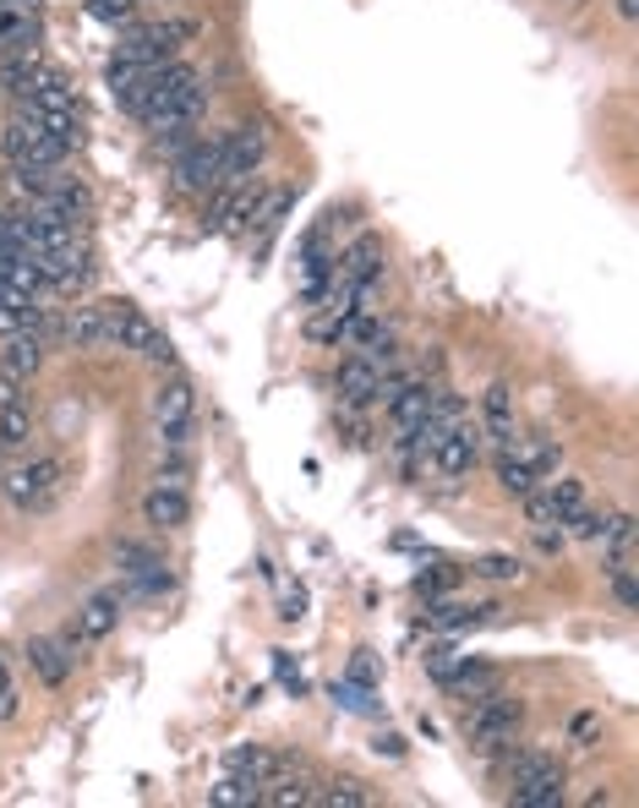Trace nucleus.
Segmentation results:
<instances>
[{"label": "nucleus", "mask_w": 639, "mask_h": 808, "mask_svg": "<svg viewBox=\"0 0 639 808\" xmlns=\"http://www.w3.org/2000/svg\"><path fill=\"white\" fill-rule=\"evenodd\" d=\"M377 263H383V246H377L372 235H361V241H355V246L339 257V274H344L350 285H366V279L377 274Z\"/></svg>", "instance_id": "nucleus-20"}, {"label": "nucleus", "mask_w": 639, "mask_h": 808, "mask_svg": "<svg viewBox=\"0 0 639 808\" xmlns=\"http://www.w3.org/2000/svg\"><path fill=\"white\" fill-rule=\"evenodd\" d=\"M333 699H339L344 710H372V694H366V683H333Z\"/></svg>", "instance_id": "nucleus-30"}, {"label": "nucleus", "mask_w": 639, "mask_h": 808, "mask_svg": "<svg viewBox=\"0 0 639 808\" xmlns=\"http://www.w3.org/2000/svg\"><path fill=\"white\" fill-rule=\"evenodd\" d=\"M27 666H33L49 688H60V683L71 677L77 661H71V650L60 645V640H33V645H27Z\"/></svg>", "instance_id": "nucleus-13"}, {"label": "nucleus", "mask_w": 639, "mask_h": 808, "mask_svg": "<svg viewBox=\"0 0 639 808\" xmlns=\"http://www.w3.org/2000/svg\"><path fill=\"white\" fill-rule=\"evenodd\" d=\"M22 55V49H38V16L33 11H0V55Z\"/></svg>", "instance_id": "nucleus-17"}, {"label": "nucleus", "mask_w": 639, "mask_h": 808, "mask_svg": "<svg viewBox=\"0 0 639 808\" xmlns=\"http://www.w3.org/2000/svg\"><path fill=\"white\" fill-rule=\"evenodd\" d=\"M322 804H344V808H361L372 804V793L361 782H333V793H322Z\"/></svg>", "instance_id": "nucleus-29"}, {"label": "nucleus", "mask_w": 639, "mask_h": 808, "mask_svg": "<svg viewBox=\"0 0 639 808\" xmlns=\"http://www.w3.org/2000/svg\"><path fill=\"white\" fill-rule=\"evenodd\" d=\"M191 421H197V388L186 377H164L154 388V427L169 449H186L191 443Z\"/></svg>", "instance_id": "nucleus-3"}, {"label": "nucleus", "mask_w": 639, "mask_h": 808, "mask_svg": "<svg viewBox=\"0 0 639 808\" xmlns=\"http://www.w3.org/2000/svg\"><path fill=\"white\" fill-rule=\"evenodd\" d=\"M208 804H219V808H241V804H263V782H246V776H224L213 793H208Z\"/></svg>", "instance_id": "nucleus-24"}, {"label": "nucleus", "mask_w": 639, "mask_h": 808, "mask_svg": "<svg viewBox=\"0 0 639 808\" xmlns=\"http://www.w3.org/2000/svg\"><path fill=\"white\" fill-rule=\"evenodd\" d=\"M377 399H388V421H394L399 438H416L427 427V416H432V388L427 383H383Z\"/></svg>", "instance_id": "nucleus-8"}, {"label": "nucleus", "mask_w": 639, "mask_h": 808, "mask_svg": "<svg viewBox=\"0 0 639 808\" xmlns=\"http://www.w3.org/2000/svg\"><path fill=\"white\" fill-rule=\"evenodd\" d=\"M377 754H405V743H399L394 732H383V738H377Z\"/></svg>", "instance_id": "nucleus-36"}, {"label": "nucleus", "mask_w": 639, "mask_h": 808, "mask_svg": "<svg viewBox=\"0 0 639 808\" xmlns=\"http://www.w3.org/2000/svg\"><path fill=\"white\" fill-rule=\"evenodd\" d=\"M27 432H33V410H27V399L0 405V454H16V449L27 443Z\"/></svg>", "instance_id": "nucleus-21"}, {"label": "nucleus", "mask_w": 639, "mask_h": 808, "mask_svg": "<svg viewBox=\"0 0 639 808\" xmlns=\"http://www.w3.org/2000/svg\"><path fill=\"white\" fill-rule=\"evenodd\" d=\"M0 688H5V666H0Z\"/></svg>", "instance_id": "nucleus-40"}, {"label": "nucleus", "mask_w": 639, "mask_h": 808, "mask_svg": "<svg viewBox=\"0 0 639 808\" xmlns=\"http://www.w3.org/2000/svg\"><path fill=\"white\" fill-rule=\"evenodd\" d=\"M481 416H486L492 443L503 449V443L514 438V388H508V383H492V388H486V399H481Z\"/></svg>", "instance_id": "nucleus-14"}, {"label": "nucleus", "mask_w": 639, "mask_h": 808, "mask_svg": "<svg viewBox=\"0 0 639 808\" xmlns=\"http://www.w3.org/2000/svg\"><path fill=\"white\" fill-rule=\"evenodd\" d=\"M547 502H552V513H558V524H563L574 508H585V482H574V476L552 482V486H547Z\"/></svg>", "instance_id": "nucleus-27"}, {"label": "nucleus", "mask_w": 639, "mask_h": 808, "mask_svg": "<svg viewBox=\"0 0 639 808\" xmlns=\"http://www.w3.org/2000/svg\"><path fill=\"white\" fill-rule=\"evenodd\" d=\"M492 607H460V601H438L432 612H427V623L432 629H465V623H481Z\"/></svg>", "instance_id": "nucleus-26"}, {"label": "nucleus", "mask_w": 639, "mask_h": 808, "mask_svg": "<svg viewBox=\"0 0 639 808\" xmlns=\"http://www.w3.org/2000/svg\"><path fill=\"white\" fill-rule=\"evenodd\" d=\"M252 213H257V191H230V197H219V202L208 208V224H213V230H241Z\"/></svg>", "instance_id": "nucleus-19"}, {"label": "nucleus", "mask_w": 639, "mask_h": 808, "mask_svg": "<svg viewBox=\"0 0 639 808\" xmlns=\"http://www.w3.org/2000/svg\"><path fill=\"white\" fill-rule=\"evenodd\" d=\"M519 721H525V705L508 694H492V688L476 694V705L465 710V732L476 738V749H503L519 732Z\"/></svg>", "instance_id": "nucleus-2"}, {"label": "nucleus", "mask_w": 639, "mask_h": 808, "mask_svg": "<svg viewBox=\"0 0 639 808\" xmlns=\"http://www.w3.org/2000/svg\"><path fill=\"white\" fill-rule=\"evenodd\" d=\"M0 11H38V0H0Z\"/></svg>", "instance_id": "nucleus-38"}, {"label": "nucleus", "mask_w": 639, "mask_h": 808, "mask_svg": "<svg viewBox=\"0 0 639 808\" xmlns=\"http://www.w3.org/2000/svg\"><path fill=\"white\" fill-rule=\"evenodd\" d=\"M449 585H454V568H443V563H438L432 574H421V579H416V590H421V596H438V590H449Z\"/></svg>", "instance_id": "nucleus-31"}, {"label": "nucleus", "mask_w": 639, "mask_h": 808, "mask_svg": "<svg viewBox=\"0 0 639 808\" xmlns=\"http://www.w3.org/2000/svg\"><path fill=\"white\" fill-rule=\"evenodd\" d=\"M596 732V716H574V738H591Z\"/></svg>", "instance_id": "nucleus-37"}, {"label": "nucleus", "mask_w": 639, "mask_h": 808, "mask_svg": "<svg viewBox=\"0 0 639 808\" xmlns=\"http://www.w3.org/2000/svg\"><path fill=\"white\" fill-rule=\"evenodd\" d=\"M55 486H60V465L55 460H22L5 476V497H11L16 513H33V508H44L55 497Z\"/></svg>", "instance_id": "nucleus-7"}, {"label": "nucleus", "mask_w": 639, "mask_h": 808, "mask_svg": "<svg viewBox=\"0 0 639 808\" xmlns=\"http://www.w3.org/2000/svg\"><path fill=\"white\" fill-rule=\"evenodd\" d=\"M175 186L180 191H202L213 197L224 186V137H191L175 154Z\"/></svg>", "instance_id": "nucleus-4"}, {"label": "nucleus", "mask_w": 639, "mask_h": 808, "mask_svg": "<svg viewBox=\"0 0 639 808\" xmlns=\"http://www.w3.org/2000/svg\"><path fill=\"white\" fill-rule=\"evenodd\" d=\"M0 148H5V159L16 164V169H55V164L66 159V148H60L27 110L11 115V126L0 132Z\"/></svg>", "instance_id": "nucleus-1"}, {"label": "nucleus", "mask_w": 639, "mask_h": 808, "mask_svg": "<svg viewBox=\"0 0 639 808\" xmlns=\"http://www.w3.org/2000/svg\"><path fill=\"white\" fill-rule=\"evenodd\" d=\"M274 672H279V683H285L290 694H301V688H307V677L290 666V655H285V650H274Z\"/></svg>", "instance_id": "nucleus-32"}, {"label": "nucleus", "mask_w": 639, "mask_h": 808, "mask_svg": "<svg viewBox=\"0 0 639 808\" xmlns=\"http://www.w3.org/2000/svg\"><path fill=\"white\" fill-rule=\"evenodd\" d=\"M350 683H372V661H366V650L350 661Z\"/></svg>", "instance_id": "nucleus-35"}, {"label": "nucleus", "mask_w": 639, "mask_h": 808, "mask_svg": "<svg viewBox=\"0 0 639 808\" xmlns=\"http://www.w3.org/2000/svg\"><path fill=\"white\" fill-rule=\"evenodd\" d=\"M618 11H624V16L635 22V16H639V0H618Z\"/></svg>", "instance_id": "nucleus-39"}, {"label": "nucleus", "mask_w": 639, "mask_h": 808, "mask_svg": "<svg viewBox=\"0 0 639 808\" xmlns=\"http://www.w3.org/2000/svg\"><path fill=\"white\" fill-rule=\"evenodd\" d=\"M514 804H519V808H558V804H563V771H558V765H547V771H536V776L514 782Z\"/></svg>", "instance_id": "nucleus-12"}, {"label": "nucleus", "mask_w": 639, "mask_h": 808, "mask_svg": "<svg viewBox=\"0 0 639 808\" xmlns=\"http://www.w3.org/2000/svg\"><path fill=\"white\" fill-rule=\"evenodd\" d=\"M508 449L530 465V476H536V482H547V476L558 471V443H552L547 432H525V438L514 432V438H508Z\"/></svg>", "instance_id": "nucleus-15"}, {"label": "nucleus", "mask_w": 639, "mask_h": 808, "mask_svg": "<svg viewBox=\"0 0 639 808\" xmlns=\"http://www.w3.org/2000/svg\"><path fill=\"white\" fill-rule=\"evenodd\" d=\"M104 323H110V344H121V350H132L143 361H169V339L137 307L115 301V307H104Z\"/></svg>", "instance_id": "nucleus-5"}, {"label": "nucleus", "mask_w": 639, "mask_h": 808, "mask_svg": "<svg viewBox=\"0 0 639 808\" xmlns=\"http://www.w3.org/2000/svg\"><path fill=\"white\" fill-rule=\"evenodd\" d=\"M88 11H93L99 22H115V27H126V22L137 16V0H88Z\"/></svg>", "instance_id": "nucleus-28"}, {"label": "nucleus", "mask_w": 639, "mask_h": 808, "mask_svg": "<svg viewBox=\"0 0 639 808\" xmlns=\"http://www.w3.org/2000/svg\"><path fill=\"white\" fill-rule=\"evenodd\" d=\"M82 350H110V323H104V307H77V318L66 328Z\"/></svg>", "instance_id": "nucleus-22"}, {"label": "nucleus", "mask_w": 639, "mask_h": 808, "mask_svg": "<svg viewBox=\"0 0 639 808\" xmlns=\"http://www.w3.org/2000/svg\"><path fill=\"white\" fill-rule=\"evenodd\" d=\"M279 618H285V623H301V618H307V596H301V590H290V596L279 601Z\"/></svg>", "instance_id": "nucleus-34"}, {"label": "nucleus", "mask_w": 639, "mask_h": 808, "mask_svg": "<svg viewBox=\"0 0 639 808\" xmlns=\"http://www.w3.org/2000/svg\"><path fill=\"white\" fill-rule=\"evenodd\" d=\"M230 771L246 776V782H263V787H268V782L279 776V760L263 754V749H235V754H230Z\"/></svg>", "instance_id": "nucleus-25"}, {"label": "nucleus", "mask_w": 639, "mask_h": 808, "mask_svg": "<svg viewBox=\"0 0 639 808\" xmlns=\"http://www.w3.org/2000/svg\"><path fill=\"white\" fill-rule=\"evenodd\" d=\"M115 623H121V596H93L82 607V618H77V634L82 640H104V634H115Z\"/></svg>", "instance_id": "nucleus-16"}, {"label": "nucleus", "mask_w": 639, "mask_h": 808, "mask_svg": "<svg viewBox=\"0 0 639 808\" xmlns=\"http://www.w3.org/2000/svg\"><path fill=\"white\" fill-rule=\"evenodd\" d=\"M38 361H44V344H38V333L27 339V333H11V344H5V355H0V372H11V377H33L38 372Z\"/></svg>", "instance_id": "nucleus-18"}, {"label": "nucleus", "mask_w": 639, "mask_h": 808, "mask_svg": "<svg viewBox=\"0 0 639 808\" xmlns=\"http://www.w3.org/2000/svg\"><path fill=\"white\" fill-rule=\"evenodd\" d=\"M476 460H481V427L465 421V416H454V421L438 432V443H432V465H438L443 476H471Z\"/></svg>", "instance_id": "nucleus-6"}, {"label": "nucleus", "mask_w": 639, "mask_h": 808, "mask_svg": "<svg viewBox=\"0 0 639 808\" xmlns=\"http://www.w3.org/2000/svg\"><path fill=\"white\" fill-rule=\"evenodd\" d=\"M143 519H148L154 530H180V524L191 519V497H186V486L154 482L148 486V497H143Z\"/></svg>", "instance_id": "nucleus-11"}, {"label": "nucleus", "mask_w": 639, "mask_h": 808, "mask_svg": "<svg viewBox=\"0 0 639 808\" xmlns=\"http://www.w3.org/2000/svg\"><path fill=\"white\" fill-rule=\"evenodd\" d=\"M333 388H339L344 405H372V399L383 394V366H377L372 355H350V361H339Z\"/></svg>", "instance_id": "nucleus-9"}, {"label": "nucleus", "mask_w": 639, "mask_h": 808, "mask_svg": "<svg viewBox=\"0 0 639 808\" xmlns=\"http://www.w3.org/2000/svg\"><path fill=\"white\" fill-rule=\"evenodd\" d=\"M263 148H268V137H263L257 126L224 132V186H230V180H246V175L263 164Z\"/></svg>", "instance_id": "nucleus-10"}, {"label": "nucleus", "mask_w": 639, "mask_h": 808, "mask_svg": "<svg viewBox=\"0 0 639 808\" xmlns=\"http://www.w3.org/2000/svg\"><path fill=\"white\" fill-rule=\"evenodd\" d=\"M497 486H503L508 497H525V491H536V476H530V465H525V460H519V454H514L508 443L497 449Z\"/></svg>", "instance_id": "nucleus-23"}, {"label": "nucleus", "mask_w": 639, "mask_h": 808, "mask_svg": "<svg viewBox=\"0 0 639 808\" xmlns=\"http://www.w3.org/2000/svg\"><path fill=\"white\" fill-rule=\"evenodd\" d=\"M476 574H486V579H519V563L514 557H486Z\"/></svg>", "instance_id": "nucleus-33"}]
</instances>
